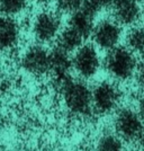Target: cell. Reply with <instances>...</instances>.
I'll use <instances>...</instances> for the list:
<instances>
[{"label":"cell","mask_w":144,"mask_h":151,"mask_svg":"<svg viewBox=\"0 0 144 151\" xmlns=\"http://www.w3.org/2000/svg\"><path fill=\"white\" fill-rule=\"evenodd\" d=\"M104 67L113 79L127 81L135 76L138 61L135 54L130 49L118 45L108 51L104 60Z\"/></svg>","instance_id":"6da1fadb"},{"label":"cell","mask_w":144,"mask_h":151,"mask_svg":"<svg viewBox=\"0 0 144 151\" xmlns=\"http://www.w3.org/2000/svg\"><path fill=\"white\" fill-rule=\"evenodd\" d=\"M63 101L70 113L77 116H87L92 111L91 89L81 80L70 79L60 89Z\"/></svg>","instance_id":"7a4b0ae2"},{"label":"cell","mask_w":144,"mask_h":151,"mask_svg":"<svg viewBox=\"0 0 144 151\" xmlns=\"http://www.w3.org/2000/svg\"><path fill=\"white\" fill-rule=\"evenodd\" d=\"M114 126L116 134L126 142L138 141L144 134V121L138 112L131 107H124L117 111L114 119Z\"/></svg>","instance_id":"3957f363"},{"label":"cell","mask_w":144,"mask_h":151,"mask_svg":"<svg viewBox=\"0 0 144 151\" xmlns=\"http://www.w3.org/2000/svg\"><path fill=\"white\" fill-rule=\"evenodd\" d=\"M92 109L99 114L114 112L122 101V91L113 81H100L91 89Z\"/></svg>","instance_id":"277c9868"},{"label":"cell","mask_w":144,"mask_h":151,"mask_svg":"<svg viewBox=\"0 0 144 151\" xmlns=\"http://www.w3.org/2000/svg\"><path fill=\"white\" fill-rule=\"evenodd\" d=\"M100 55L96 45L83 44L75 51L72 57V69L82 79H90L95 77L100 69Z\"/></svg>","instance_id":"5b68a950"},{"label":"cell","mask_w":144,"mask_h":151,"mask_svg":"<svg viewBox=\"0 0 144 151\" xmlns=\"http://www.w3.org/2000/svg\"><path fill=\"white\" fill-rule=\"evenodd\" d=\"M122 25L114 18H105L95 24L91 37L97 47L109 51L118 46L122 38Z\"/></svg>","instance_id":"8992f818"},{"label":"cell","mask_w":144,"mask_h":151,"mask_svg":"<svg viewBox=\"0 0 144 151\" xmlns=\"http://www.w3.org/2000/svg\"><path fill=\"white\" fill-rule=\"evenodd\" d=\"M62 27L60 15L52 10H44L36 15L33 22V34L41 43H49L57 38Z\"/></svg>","instance_id":"52a82bcc"},{"label":"cell","mask_w":144,"mask_h":151,"mask_svg":"<svg viewBox=\"0 0 144 151\" xmlns=\"http://www.w3.org/2000/svg\"><path fill=\"white\" fill-rule=\"evenodd\" d=\"M110 9L113 18L122 26H134L143 14L140 0H114Z\"/></svg>","instance_id":"ba28073f"},{"label":"cell","mask_w":144,"mask_h":151,"mask_svg":"<svg viewBox=\"0 0 144 151\" xmlns=\"http://www.w3.org/2000/svg\"><path fill=\"white\" fill-rule=\"evenodd\" d=\"M21 64L32 75H44L50 71V51L42 45H33L24 53Z\"/></svg>","instance_id":"9c48e42d"},{"label":"cell","mask_w":144,"mask_h":151,"mask_svg":"<svg viewBox=\"0 0 144 151\" xmlns=\"http://www.w3.org/2000/svg\"><path fill=\"white\" fill-rule=\"evenodd\" d=\"M19 25L10 16H0V51L13 49L19 40Z\"/></svg>","instance_id":"30bf717a"},{"label":"cell","mask_w":144,"mask_h":151,"mask_svg":"<svg viewBox=\"0 0 144 151\" xmlns=\"http://www.w3.org/2000/svg\"><path fill=\"white\" fill-rule=\"evenodd\" d=\"M72 69V57L69 52L55 46L50 51V71L53 72L55 79L69 77Z\"/></svg>","instance_id":"8fae6325"},{"label":"cell","mask_w":144,"mask_h":151,"mask_svg":"<svg viewBox=\"0 0 144 151\" xmlns=\"http://www.w3.org/2000/svg\"><path fill=\"white\" fill-rule=\"evenodd\" d=\"M95 16L94 14L88 12L87 9L81 8L77 10L75 13L70 15V18L68 20L67 25L73 28L75 32H78L85 40L91 36L92 31L95 27Z\"/></svg>","instance_id":"7c38bea8"},{"label":"cell","mask_w":144,"mask_h":151,"mask_svg":"<svg viewBox=\"0 0 144 151\" xmlns=\"http://www.w3.org/2000/svg\"><path fill=\"white\" fill-rule=\"evenodd\" d=\"M85 41L86 40L82 37L78 32H75L73 28L67 25L63 29H61L59 36H57V46L71 53L85 44Z\"/></svg>","instance_id":"4fadbf2b"},{"label":"cell","mask_w":144,"mask_h":151,"mask_svg":"<svg viewBox=\"0 0 144 151\" xmlns=\"http://www.w3.org/2000/svg\"><path fill=\"white\" fill-rule=\"evenodd\" d=\"M126 47L134 54H144V26H132L126 34Z\"/></svg>","instance_id":"5bb4252c"},{"label":"cell","mask_w":144,"mask_h":151,"mask_svg":"<svg viewBox=\"0 0 144 151\" xmlns=\"http://www.w3.org/2000/svg\"><path fill=\"white\" fill-rule=\"evenodd\" d=\"M96 151H124L123 140L117 134L105 133L98 139Z\"/></svg>","instance_id":"9a60e30c"},{"label":"cell","mask_w":144,"mask_h":151,"mask_svg":"<svg viewBox=\"0 0 144 151\" xmlns=\"http://www.w3.org/2000/svg\"><path fill=\"white\" fill-rule=\"evenodd\" d=\"M27 6V0H0V10L7 16L21 13Z\"/></svg>","instance_id":"2e32d148"},{"label":"cell","mask_w":144,"mask_h":151,"mask_svg":"<svg viewBox=\"0 0 144 151\" xmlns=\"http://www.w3.org/2000/svg\"><path fill=\"white\" fill-rule=\"evenodd\" d=\"M85 0H55L57 10L63 14H73L81 9Z\"/></svg>","instance_id":"e0dca14e"},{"label":"cell","mask_w":144,"mask_h":151,"mask_svg":"<svg viewBox=\"0 0 144 151\" xmlns=\"http://www.w3.org/2000/svg\"><path fill=\"white\" fill-rule=\"evenodd\" d=\"M113 1L114 0H85L82 8L87 9L88 12L97 16V14H99L105 9L110 8Z\"/></svg>","instance_id":"ac0fdd59"},{"label":"cell","mask_w":144,"mask_h":151,"mask_svg":"<svg viewBox=\"0 0 144 151\" xmlns=\"http://www.w3.org/2000/svg\"><path fill=\"white\" fill-rule=\"evenodd\" d=\"M135 78L138 85L144 88V59H142L138 63V67L135 70Z\"/></svg>","instance_id":"d6986e66"},{"label":"cell","mask_w":144,"mask_h":151,"mask_svg":"<svg viewBox=\"0 0 144 151\" xmlns=\"http://www.w3.org/2000/svg\"><path fill=\"white\" fill-rule=\"evenodd\" d=\"M138 114H140V116L142 117V120L144 121V96L140 99L138 101Z\"/></svg>","instance_id":"ffe728a7"},{"label":"cell","mask_w":144,"mask_h":151,"mask_svg":"<svg viewBox=\"0 0 144 151\" xmlns=\"http://www.w3.org/2000/svg\"><path fill=\"white\" fill-rule=\"evenodd\" d=\"M34 1H36V2H39V4H44V2H47L49 0H34Z\"/></svg>","instance_id":"44dd1931"},{"label":"cell","mask_w":144,"mask_h":151,"mask_svg":"<svg viewBox=\"0 0 144 151\" xmlns=\"http://www.w3.org/2000/svg\"><path fill=\"white\" fill-rule=\"evenodd\" d=\"M141 142H142V147H143V149H144V134H143V137H142V139H141Z\"/></svg>","instance_id":"7402d4cb"},{"label":"cell","mask_w":144,"mask_h":151,"mask_svg":"<svg viewBox=\"0 0 144 151\" xmlns=\"http://www.w3.org/2000/svg\"><path fill=\"white\" fill-rule=\"evenodd\" d=\"M142 18H143V20H144V10H143V14H142Z\"/></svg>","instance_id":"603a6c76"}]
</instances>
